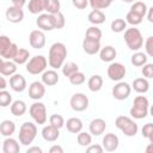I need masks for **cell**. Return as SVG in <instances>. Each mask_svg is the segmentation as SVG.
Returning <instances> with one entry per match:
<instances>
[{
  "mask_svg": "<svg viewBox=\"0 0 153 153\" xmlns=\"http://www.w3.org/2000/svg\"><path fill=\"white\" fill-rule=\"evenodd\" d=\"M67 57V48L61 42H55L51 44L49 49L48 63L53 69H59L65 65V60Z\"/></svg>",
  "mask_w": 153,
  "mask_h": 153,
  "instance_id": "6da1fadb",
  "label": "cell"
},
{
  "mask_svg": "<svg viewBox=\"0 0 153 153\" xmlns=\"http://www.w3.org/2000/svg\"><path fill=\"white\" fill-rule=\"evenodd\" d=\"M36 135H37V127H36V124L32 123V122H24L20 126L18 139H19V142L22 145L29 146L36 139Z\"/></svg>",
  "mask_w": 153,
  "mask_h": 153,
  "instance_id": "7a4b0ae2",
  "label": "cell"
},
{
  "mask_svg": "<svg viewBox=\"0 0 153 153\" xmlns=\"http://www.w3.org/2000/svg\"><path fill=\"white\" fill-rule=\"evenodd\" d=\"M124 42L130 50L137 51L143 44V38L140 30L134 26L130 29H127L124 32Z\"/></svg>",
  "mask_w": 153,
  "mask_h": 153,
  "instance_id": "3957f363",
  "label": "cell"
},
{
  "mask_svg": "<svg viewBox=\"0 0 153 153\" xmlns=\"http://www.w3.org/2000/svg\"><path fill=\"white\" fill-rule=\"evenodd\" d=\"M115 126L126 136H135L137 130H139V127L134 122V120H131L130 117H127V116H118V117H116Z\"/></svg>",
  "mask_w": 153,
  "mask_h": 153,
  "instance_id": "277c9868",
  "label": "cell"
},
{
  "mask_svg": "<svg viewBox=\"0 0 153 153\" xmlns=\"http://www.w3.org/2000/svg\"><path fill=\"white\" fill-rule=\"evenodd\" d=\"M47 65H49L48 60L43 55H36V56L31 57L29 60V62L26 63V72L30 74H33V75L43 73L47 68Z\"/></svg>",
  "mask_w": 153,
  "mask_h": 153,
  "instance_id": "5b68a950",
  "label": "cell"
},
{
  "mask_svg": "<svg viewBox=\"0 0 153 153\" xmlns=\"http://www.w3.org/2000/svg\"><path fill=\"white\" fill-rule=\"evenodd\" d=\"M29 114L37 124H44L47 122V118H48L47 109H45V105L41 102H35L33 104H31L29 109Z\"/></svg>",
  "mask_w": 153,
  "mask_h": 153,
  "instance_id": "8992f818",
  "label": "cell"
},
{
  "mask_svg": "<svg viewBox=\"0 0 153 153\" xmlns=\"http://www.w3.org/2000/svg\"><path fill=\"white\" fill-rule=\"evenodd\" d=\"M127 73V69L124 65L120 62H112L108 67V76L112 81H121Z\"/></svg>",
  "mask_w": 153,
  "mask_h": 153,
  "instance_id": "52a82bcc",
  "label": "cell"
},
{
  "mask_svg": "<svg viewBox=\"0 0 153 153\" xmlns=\"http://www.w3.org/2000/svg\"><path fill=\"white\" fill-rule=\"evenodd\" d=\"M131 92V86L128 82L124 81H118L114 87H112V97L117 100H124L129 97Z\"/></svg>",
  "mask_w": 153,
  "mask_h": 153,
  "instance_id": "ba28073f",
  "label": "cell"
},
{
  "mask_svg": "<svg viewBox=\"0 0 153 153\" xmlns=\"http://www.w3.org/2000/svg\"><path fill=\"white\" fill-rule=\"evenodd\" d=\"M69 104L74 111L80 112V111H84L88 108V98L84 93H74L71 97Z\"/></svg>",
  "mask_w": 153,
  "mask_h": 153,
  "instance_id": "9c48e42d",
  "label": "cell"
},
{
  "mask_svg": "<svg viewBox=\"0 0 153 153\" xmlns=\"http://www.w3.org/2000/svg\"><path fill=\"white\" fill-rule=\"evenodd\" d=\"M36 24L39 29L44 31H51L55 29V14L42 13L36 19Z\"/></svg>",
  "mask_w": 153,
  "mask_h": 153,
  "instance_id": "30bf717a",
  "label": "cell"
},
{
  "mask_svg": "<svg viewBox=\"0 0 153 153\" xmlns=\"http://www.w3.org/2000/svg\"><path fill=\"white\" fill-rule=\"evenodd\" d=\"M30 45L33 49H42L45 45V35L41 30H32L29 36Z\"/></svg>",
  "mask_w": 153,
  "mask_h": 153,
  "instance_id": "8fae6325",
  "label": "cell"
},
{
  "mask_svg": "<svg viewBox=\"0 0 153 153\" xmlns=\"http://www.w3.org/2000/svg\"><path fill=\"white\" fill-rule=\"evenodd\" d=\"M45 94V85L42 81H33L29 86V97L33 100H39Z\"/></svg>",
  "mask_w": 153,
  "mask_h": 153,
  "instance_id": "7c38bea8",
  "label": "cell"
},
{
  "mask_svg": "<svg viewBox=\"0 0 153 153\" xmlns=\"http://www.w3.org/2000/svg\"><path fill=\"white\" fill-rule=\"evenodd\" d=\"M6 19L10 22V23H13V24H17V23H20L23 19H24V11L22 10V7H18V6H10L7 10H6Z\"/></svg>",
  "mask_w": 153,
  "mask_h": 153,
  "instance_id": "4fadbf2b",
  "label": "cell"
},
{
  "mask_svg": "<svg viewBox=\"0 0 153 153\" xmlns=\"http://www.w3.org/2000/svg\"><path fill=\"white\" fill-rule=\"evenodd\" d=\"M102 143H103V147H104L105 151H108V152H114V151H116V149L118 148L120 140H118V137H117L116 134H114V133H108V134H105V136L103 137Z\"/></svg>",
  "mask_w": 153,
  "mask_h": 153,
  "instance_id": "5bb4252c",
  "label": "cell"
},
{
  "mask_svg": "<svg viewBox=\"0 0 153 153\" xmlns=\"http://www.w3.org/2000/svg\"><path fill=\"white\" fill-rule=\"evenodd\" d=\"M10 86L16 92H23L26 88V80L22 74H13L10 78Z\"/></svg>",
  "mask_w": 153,
  "mask_h": 153,
  "instance_id": "9a60e30c",
  "label": "cell"
},
{
  "mask_svg": "<svg viewBox=\"0 0 153 153\" xmlns=\"http://www.w3.org/2000/svg\"><path fill=\"white\" fill-rule=\"evenodd\" d=\"M59 130H60L59 128H56V127H54L51 124H48V126L43 127V129H42V137L48 142H54L60 136V131Z\"/></svg>",
  "mask_w": 153,
  "mask_h": 153,
  "instance_id": "2e32d148",
  "label": "cell"
},
{
  "mask_svg": "<svg viewBox=\"0 0 153 153\" xmlns=\"http://www.w3.org/2000/svg\"><path fill=\"white\" fill-rule=\"evenodd\" d=\"M105 128H106V123L103 118H94L91 121L90 126H88V129H90V133L94 136H99L102 135L104 131H105Z\"/></svg>",
  "mask_w": 153,
  "mask_h": 153,
  "instance_id": "e0dca14e",
  "label": "cell"
},
{
  "mask_svg": "<svg viewBox=\"0 0 153 153\" xmlns=\"http://www.w3.org/2000/svg\"><path fill=\"white\" fill-rule=\"evenodd\" d=\"M17 72V63L12 62L10 60H5L2 59L0 61V73L1 75L5 76H12L13 74H16Z\"/></svg>",
  "mask_w": 153,
  "mask_h": 153,
  "instance_id": "ac0fdd59",
  "label": "cell"
},
{
  "mask_svg": "<svg viewBox=\"0 0 153 153\" xmlns=\"http://www.w3.org/2000/svg\"><path fill=\"white\" fill-rule=\"evenodd\" d=\"M82 49L88 55H94L100 50V41H93L88 38H84L82 41Z\"/></svg>",
  "mask_w": 153,
  "mask_h": 153,
  "instance_id": "d6986e66",
  "label": "cell"
},
{
  "mask_svg": "<svg viewBox=\"0 0 153 153\" xmlns=\"http://www.w3.org/2000/svg\"><path fill=\"white\" fill-rule=\"evenodd\" d=\"M59 74L55 69H49V71H44L42 73V82L45 86H54L59 82Z\"/></svg>",
  "mask_w": 153,
  "mask_h": 153,
  "instance_id": "ffe728a7",
  "label": "cell"
},
{
  "mask_svg": "<svg viewBox=\"0 0 153 153\" xmlns=\"http://www.w3.org/2000/svg\"><path fill=\"white\" fill-rule=\"evenodd\" d=\"M116 55H117V51L111 45H106L104 48H100V50H99V57H100V60L103 62H111V61H114Z\"/></svg>",
  "mask_w": 153,
  "mask_h": 153,
  "instance_id": "44dd1931",
  "label": "cell"
},
{
  "mask_svg": "<svg viewBox=\"0 0 153 153\" xmlns=\"http://www.w3.org/2000/svg\"><path fill=\"white\" fill-rule=\"evenodd\" d=\"M20 151V146L16 139L7 137L2 142V152L4 153H18Z\"/></svg>",
  "mask_w": 153,
  "mask_h": 153,
  "instance_id": "7402d4cb",
  "label": "cell"
},
{
  "mask_svg": "<svg viewBox=\"0 0 153 153\" xmlns=\"http://www.w3.org/2000/svg\"><path fill=\"white\" fill-rule=\"evenodd\" d=\"M66 127H67V130L69 133H73V134H78L82 130V121L78 117H71L67 120L66 122Z\"/></svg>",
  "mask_w": 153,
  "mask_h": 153,
  "instance_id": "603a6c76",
  "label": "cell"
},
{
  "mask_svg": "<svg viewBox=\"0 0 153 153\" xmlns=\"http://www.w3.org/2000/svg\"><path fill=\"white\" fill-rule=\"evenodd\" d=\"M131 88L137 93H146L149 90V82L146 78H136L131 84Z\"/></svg>",
  "mask_w": 153,
  "mask_h": 153,
  "instance_id": "cb8c5ba5",
  "label": "cell"
},
{
  "mask_svg": "<svg viewBox=\"0 0 153 153\" xmlns=\"http://www.w3.org/2000/svg\"><path fill=\"white\" fill-rule=\"evenodd\" d=\"M47 0H30L29 1V12L32 14H39L41 12L45 11Z\"/></svg>",
  "mask_w": 153,
  "mask_h": 153,
  "instance_id": "d4e9b609",
  "label": "cell"
},
{
  "mask_svg": "<svg viewBox=\"0 0 153 153\" xmlns=\"http://www.w3.org/2000/svg\"><path fill=\"white\" fill-rule=\"evenodd\" d=\"M25 112H26V104H25V102L18 99V100H14V102L11 104V114H12L13 116L20 117V116H23Z\"/></svg>",
  "mask_w": 153,
  "mask_h": 153,
  "instance_id": "484cf974",
  "label": "cell"
},
{
  "mask_svg": "<svg viewBox=\"0 0 153 153\" xmlns=\"http://www.w3.org/2000/svg\"><path fill=\"white\" fill-rule=\"evenodd\" d=\"M0 131L2 136H11L16 131V124L11 120H4L0 124Z\"/></svg>",
  "mask_w": 153,
  "mask_h": 153,
  "instance_id": "4316f807",
  "label": "cell"
},
{
  "mask_svg": "<svg viewBox=\"0 0 153 153\" xmlns=\"http://www.w3.org/2000/svg\"><path fill=\"white\" fill-rule=\"evenodd\" d=\"M88 22L93 25H99L105 22V14L100 10H92L88 13Z\"/></svg>",
  "mask_w": 153,
  "mask_h": 153,
  "instance_id": "83f0119b",
  "label": "cell"
},
{
  "mask_svg": "<svg viewBox=\"0 0 153 153\" xmlns=\"http://www.w3.org/2000/svg\"><path fill=\"white\" fill-rule=\"evenodd\" d=\"M87 86H88V90L92 91V92H98L102 87H103V78L98 74H94L92 75L88 81H87Z\"/></svg>",
  "mask_w": 153,
  "mask_h": 153,
  "instance_id": "f1b7e54d",
  "label": "cell"
},
{
  "mask_svg": "<svg viewBox=\"0 0 153 153\" xmlns=\"http://www.w3.org/2000/svg\"><path fill=\"white\" fill-rule=\"evenodd\" d=\"M29 57H30L29 50H27V49H24V48H19L17 55H16L14 59H13V62H16L17 65H23V63L27 62Z\"/></svg>",
  "mask_w": 153,
  "mask_h": 153,
  "instance_id": "f546056e",
  "label": "cell"
},
{
  "mask_svg": "<svg viewBox=\"0 0 153 153\" xmlns=\"http://www.w3.org/2000/svg\"><path fill=\"white\" fill-rule=\"evenodd\" d=\"M131 63L136 67H141L143 65L147 63V55L141 53V51H136L131 55Z\"/></svg>",
  "mask_w": 153,
  "mask_h": 153,
  "instance_id": "4dcf8cb0",
  "label": "cell"
},
{
  "mask_svg": "<svg viewBox=\"0 0 153 153\" xmlns=\"http://www.w3.org/2000/svg\"><path fill=\"white\" fill-rule=\"evenodd\" d=\"M85 38L93 39V41H100V38H102V31H100V29L97 27L96 25H94V26H90V27L86 30Z\"/></svg>",
  "mask_w": 153,
  "mask_h": 153,
  "instance_id": "1f68e13d",
  "label": "cell"
},
{
  "mask_svg": "<svg viewBox=\"0 0 153 153\" xmlns=\"http://www.w3.org/2000/svg\"><path fill=\"white\" fill-rule=\"evenodd\" d=\"M148 111H149V109H143V108H139V106L133 105L129 112H130L131 117H134L136 120H142L148 115Z\"/></svg>",
  "mask_w": 153,
  "mask_h": 153,
  "instance_id": "d6a6232c",
  "label": "cell"
},
{
  "mask_svg": "<svg viewBox=\"0 0 153 153\" xmlns=\"http://www.w3.org/2000/svg\"><path fill=\"white\" fill-rule=\"evenodd\" d=\"M130 11L137 13V14L141 16V17H145V16L147 14L148 8H147V5H146L145 2H142V1H135V2L131 5Z\"/></svg>",
  "mask_w": 153,
  "mask_h": 153,
  "instance_id": "836d02e7",
  "label": "cell"
},
{
  "mask_svg": "<svg viewBox=\"0 0 153 153\" xmlns=\"http://www.w3.org/2000/svg\"><path fill=\"white\" fill-rule=\"evenodd\" d=\"M18 47H17V44L16 43H12L4 53H0V56H1V59H5V60H13L14 59V56L17 55V53H18Z\"/></svg>",
  "mask_w": 153,
  "mask_h": 153,
  "instance_id": "e575fe53",
  "label": "cell"
},
{
  "mask_svg": "<svg viewBox=\"0 0 153 153\" xmlns=\"http://www.w3.org/2000/svg\"><path fill=\"white\" fill-rule=\"evenodd\" d=\"M76 140H78V143L82 147H87L91 145L92 142V136H91V133H86V131H80L78 133V136H76Z\"/></svg>",
  "mask_w": 153,
  "mask_h": 153,
  "instance_id": "d590c367",
  "label": "cell"
},
{
  "mask_svg": "<svg viewBox=\"0 0 153 153\" xmlns=\"http://www.w3.org/2000/svg\"><path fill=\"white\" fill-rule=\"evenodd\" d=\"M78 71H79V67H78V65L75 62H67V63H65L62 66V73L67 78H69L72 74H74Z\"/></svg>",
  "mask_w": 153,
  "mask_h": 153,
  "instance_id": "8d00e7d4",
  "label": "cell"
},
{
  "mask_svg": "<svg viewBox=\"0 0 153 153\" xmlns=\"http://www.w3.org/2000/svg\"><path fill=\"white\" fill-rule=\"evenodd\" d=\"M60 1L59 0H47V5H45V11L50 14H56L57 12H60Z\"/></svg>",
  "mask_w": 153,
  "mask_h": 153,
  "instance_id": "74e56055",
  "label": "cell"
},
{
  "mask_svg": "<svg viewBox=\"0 0 153 153\" xmlns=\"http://www.w3.org/2000/svg\"><path fill=\"white\" fill-rule=\"evenodd\" d=\"M126 27H127V22L122 18H117V19L112 20V23H111V30L114 32H117V33L122 32V31H124Z\"/></svg>",
  "mask_w": 153,
  "mask_h": 153,
  "instance_id": "f35d334b",
  "label": "cell"
},
{
  "mask_svg": "<svg viewBox=\"0 0 153 153\" xmlns=\"http://www.w3.org/2000/svg\"><path fill=\"white\" fill-rule=\"evenodd\" d=\"M90 6L92 7V10H102V8H106L111 5L112 0H88Z\"/></svg>",
  "mask_w": 153,
  "mask_h": 153,
  "instance_id": "ab89813d",
  "label": "cell"
},
{
  "mask_svg": "<svg viewBox=\"0 0 153 153\" xmlns=\"http://www.w3.org/2000/svg\"><path fill=\"white\" fill-rule=\"evenodd\" d=\"M142 18H143V17L139 16L137 13H135V12H133V11H129V12L127 13V16H126V19H127L126 22L129 23V24H131L133 26H135V25L141 24Z\"/></svg>",
  "mask_w": 153,
  "mask_h": 153,
  "instance_id": "60d3db41",
  "label": "cell"
},
{
  "mask_svg": "<svg viewBox=\"0 0 153 153\" xmlns=\"http://www.w3.org/2000/svg\"><path fill=\"white\" fill-rule=\"evenodd\" d=\"M69 82L72 84V85H81V84H84L85 82V80H86V76H85V74L84 73H81V72H75L74 74H72L69 78Z\"/></svg>",
  "mask_w": 153,
  "mask_h": 153,
  "instance_id": "b9f144b4",
  "label": "cell"
},
{
  "mask_svg": "<svg viewBox=\"0 0 153 153\" xmlns=\"http://www.w3.org/2000/svg\"><path fill=\"white\" fill-rule=\"evenodd\" d=\"M11 103H12V96L10 94V92H7L6 90H1L0 91V105L2 108H6L11 105Z\"/></svg>",
  "mask_w": 153,
  "mask_h": 153,
  "instance_id": "7bdbcfd3",
  "label": "cell"
},
{
  "mask_svg": "<svg viewBox=\"0 0 153 153\" xmlns=\"http://www.w3.org/2000/svg\"><path fill=\"white\" fill-rule=\"evenodd\" d=\"M49 123L51 124V126H54V127H56V128H62L63 126H65V120H63V117L61 116V115H57V114H54V115H51L50 117H49Z\"/></svg>",
  "mask_w": 153,
  "mask_h": 153,
  "instance_id": "ee69618b",
  "label": "cell"
},
{
  "mask_svg": "<svg viewBox=\"0 0 153 153\" xmlns=\"http://www.w3.org/2000/svg\"><path fill=\"white\" fill-rule=\"evenodd\" d=\"M133 105L139 106V108H143V109H148L149 108V102L145 96H137V97H135V99L133 102Z\"/></svg>",
  "mask_w": 153,
  "mask_h": 153,
  "instance_id": "f6af8a7d",
  "label": "cell"
},
{
  "mask_svg": "<svg viewBox=\"0 0 153 153\" xmlns=\"http://www.w3.org/2000/svg\"><path fill=\"white\" fill-rule=\"evenodd\" d=\"M141 73H142V75L146 79H153V63H146V65H143Z\"/></svg>",
  "mask_w": 153,
  "mask_h": 153,
  "instance_id": "bcb514c9",
  "label": "cell"
},
{
  "mask_svg": "<svg viewBox=\"0 0 153 153\" xmlns=\"http://www.w3.org/2000/svg\"><path fill=\"white\" fill-rule=\"evenodd\" d=\"M66 24V19H65V16L63 13L60 11L55 14V29H62Z\"/></svg>",
  "mask_w": 153,
  "mask_h": 153,
  "instance_id": "7dc6e473",
  "label": "cell"
},
{
  "mask_svg": "<svg viewBox=\"0 0 153 153\" xmlns=\"http://www.w3.org/2000/svg\"><path fill=\"white\" fill-rule=\"evenodd\" d=\"M13 42H11V39L5 36V35H1L0 36V53H4Z\"/></svg>",
  "mask_w": 153,
  "mask_h": 153,
  "instance_id": "c3c4849f",
  "label": "cell"
},
{
  "mask_svg": "<svg viewBox=\"0 0 153 153\" xmlns=\"http://www.w3.org/2000/svg\"><path fill=\"white\" fill-rule=\"evenodd\" d=\"M145 50L147 55L153 57V36H149L145 42Z\"/></svg>",
  "mask_w": 153,
  "mask_h": 153,
  "instance_id": "681fc988",
  "label": "cell"
},
{
  "mask_svg": "<svg viewBox=\"0 0 153 153\" xmlns=\"http://www.w3.org/2000/svg\"><path fill=\"white\" fill-rule=\"evenodd\" d=\"M72 2L74 5V7H76L78 10H84L90 4L88 0H72Z\"/></svg>",
  "mask_w": 153,
  "mask_h": 153,
  "instance_id": "f907efd6",
  "label": "cell"
},
{
  "mask_svg": "<svg viewBox=\"0 0 153 153\" xmlns=\"http://www.w3.org/2000/svg\"><path fill=\"white\" fill-rule=\"evenodd\" d=\"M152 131H153V123H146L141 129V133H142L143 137H147Z\"/></svg>",
  "mask_w": 153,
  "mask_h": 153,
  "instance_id": "816d5d0a",
  "label": "cell"
},
{
  "mask_svg": "<svg viewBox=\"0 0 153 153\" xmlns=\"http://www.w3.org/2000/svg\"><path fill=\"white\" fill-rule=\"evenodd\" d=\"M86 151L88 153H92V152H97V153H102L104 151V147L103 146H99V145H90L87 146Z\"/></svg>",
  "mask_w": 153,
  "mask_h": 153,
  "instance_id": "f5cc1de1",
  "label": "cell"
},
{
  "mask_svg": "<svg viewBox=\"0 0 153 153\" xmlns=\"http://www.w3.org/2000/svg\"><path fill=\"white\" fill-rule=\"evenodd\" d=\"M49 153H63V148H62L61 146L54 145V146H51V147H50Z\"/></svg>",
  "mask_w": 153,
  "mask_h": 153,
  "instance_id": "db71d44e",
  "label": "cell"
},
{
  "mask_svg": "<svg viewBox=\"0 0 153 153\" xmlns=\"http://www.w3.org/2000/svg\"><path fill=\"white\" fill-rule=\"evenodd\" d=\"M26 153H42V148L41 147H37V146H32V147H29Z\"/></svg>",
  "mask_w": 153,
  "mask_h": 153,
  "instance_id": "11a10c76",
  "label": "cell"
},
{
  "mask_svg": "<svg viewBox=\"0 0 153 153\" xmlns=\"http://www.w3.org/2000/svg\"><path fill=\"white\" fill-rule=\"evenodd\" d=\"M11 1L14 6H18V7H23L26 4V0H11Z\"/></svg>",
  "mask_w": 153,
  "mask_h": 153,
  "instance_id": "9f6ffc18",
  "label": "cell"
},
{
  "mask_svg": "<svg viewBox=\"0 0 153 153\" xmlns=\"http://www.w3.org/2000/svg\"><path fill=\"white\" fill-rule=\"evenodd\" d=\"M147 19L149 23H153V6L151 8H148V11H147Z\"/></svg>",
  "mask_w": 153,
  "mask_h": 153,
  "instance_id": "6f0895ef",
  "label": "cell"
},
{
  "mask_svg": "<svg viewBox=\"0 0 153 153\" xmlns=\"http://www.w3.org/2000/svg\"><path fill=\"white\" fill-rule=\"evenodd\" d=\"M0 88L1 90H5L6 88V80H5V75H2L0 78Z\"/></svg>",
  "mask_w": 153,
  "mask_h": 153,
  "instance_id": "680465c9",
  "label": "cell"
},
{
  "mask_svg": "<svg viewBox=\"0 0 153 153\" xmlns=\"http://www.w3.org/2000/svg\"><path fill=\"white\" fill-rule=\"evenodd\" d=\"M147 153H153V142H149L148 145H147V147H146V149H145Z\"/></svg>",
  "mask_w": 153,
  "mask_h": 153,
  "instance_id": "91938a15",
  "label": "cell"
},
{
  "mask_svg": "<svg viewBox=\"0 0 153 153\" xmlns=\"http://www.w3.org/2000/svg\"><path fill=\"white\" fill-rule=\"evenodd\" d=\"M147 139L149 140V142H153V131H152V133H151V134L147 136Z\"/></svg>",
  "mask_w": 153,
  "mask_h": 153,
  "instance_id": "94428289",
  "label": "cell"
},
{
  "mask_svg": "<svg viewBox=\"0 0 153 153\" xmlns=\"http://www.w3.org/2000/svg\"><path fill=\"white\" fill-rule=\"evenodd\" d=\"M149 114H151V116L153 117V105H151V108H149Z\"/></svg>",
  "mask_w": 153,
  "mask_h": 153,
  "instance_id": "6125c7cd",
  "label": "cell"
},
{
  "mask_svg": "<svg viewBox=\"0 0 153 153\" xmlns=\"http://www.w3.org/2000/svg\"><path fill=\"white\" fill-rule=\"evenodd\" d=\"M122 1H123V2H128V4H129V2H134V0H122Z\"/></svg>",
  "mask_w": 153,
  "mask_h": 153,
  "instance_id": "be15d7a7",
  "label": "cell"
},
{
  "mask_svg": "<svg viewBox=\"0 0 153 153\" xmlns=\"http://www.w3.org/2000/svg\"><path fill=\"white\" fill-rule=\"evenodd\" d=\"M112 1H114V0H112Z\"/></svg>",
  "mask_w": 153,
  "mask_h": 153,
  "instance_id": "e7e4bbea",
  "label": "cell"
}]
</instances>
